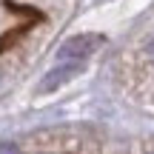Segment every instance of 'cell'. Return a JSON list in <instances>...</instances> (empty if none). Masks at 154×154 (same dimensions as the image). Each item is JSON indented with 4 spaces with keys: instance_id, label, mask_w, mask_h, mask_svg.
Masks as SVG:
<instances>
[{
    "instance_id": "6da1fadb",
    "label": "cell",
    "mask_w": 154,
    "mask_h": 154,
    "mask_svg": "<svg viewBox=\"0 0 154 154\" xmlns=\"http://www.w3.org/2000/svg\"><path fill=\"white\" fill-rule=\"evenodd\" d=\"M100 43H103L100 34H74L57 49V60H86L100 49Z\"/></svg>"
},
{
    "instance_id": "277c9868",
    "label": "cell",
    "mask_w": 154,
    "mask_h": 154,
    "mask_svg": "<svg viewBox=\"0 0 154 154\" xmlns=\"http://www.w3.org/2000/svg\"><path fill=\"white\" fill-rule=\"evenodd\" d=\"M149 51H151V54H154V34H151V37H149Z\"/></svg>"
},
{
    "instance_id": "7a4b0ae2",
    "label": "cell",
    "mask_w": 154,
    "mask_h": 154,
    "mask_svg": "<svg viewBox=\"0 0 154 154\" xmlns=\"http://www.w3.org/2000/svg\"><path fill=\"white\" fill-rule=\"evenodd\" d=\"M86 72V66H83V60H63V66H54L49 74L40 80V91L49 94V91H57V88H63L66 83H72L74 77H80Z\"/></svg>"
},
{
    "instance_id": "3957f363",
    "label": "cell",
    "mask_w": 154,
    "mask_h": 154,
    "mask_svg": "<svg viewBox=\"0 0 154 154\" xmlns=\"http://www.w3.org/2000/svg\"><path fill=\"white\" fill-rule=\"evenodd\" d=\"M0 154H20V149L11 143H0Z\"/></svg>"
}]
</instances>
